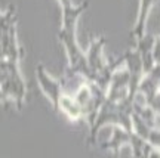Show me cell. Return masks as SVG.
Wrapping results in <instances>:
<instances>
[{
	"mask_svg": "<svg viewBox=\"0 0 160 158\" xmlns=\"http://www.w3.org/2000/svg\"><path fill=\"white\" fill-rule=\"evenodd\" d=\"M151 5H153V0H141V3H139V13H138V21L135 25L137 41L145 33V24H147V18H148L150 11H151Z\"/></svg>",
	"mask_w": 160,
	"mask_h": 158,
	"instance_id": "6da1fadb",
	"label": "cell"
}]
</instances>
